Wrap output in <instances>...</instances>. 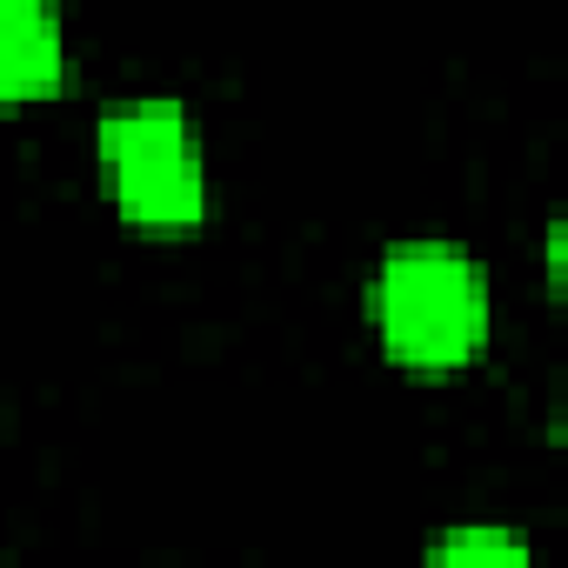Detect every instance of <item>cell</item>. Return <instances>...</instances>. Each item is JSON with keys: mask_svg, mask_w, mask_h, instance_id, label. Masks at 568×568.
<instances>
[{"mask_svg": "<svg viewBox=\"0 0 568 568\" xmlns=\"http://www.w3.org/2000/svg\"><path fill=\"white\" fill-rule=\"evenodd\" d=\"M528 555V541L515 535V528H455V535H442L435 541V561H521Z\"/></svg>", "mask_w": 568, "mask_h": 568, "instance_id": "277c9868", "label": "cell"}, {"mask_svg": "<svg viewBox=\"0 0 568 568\" xmlns=\"http://www.w3.org/2000/svg\"><path fill=\"white\" fill-rule=\"evenodd\" d=\"M101 174L114 187V207L134 227H194L207 207V168L194 114L174 94H134L114 101L94 128Z\"/></svg>", "mask_w": 568, "mask_h": 568, "instance_id": "7a4b0ae2", "label": "cell"}, {"mask_svg": "<svg viewBox=\"0 0 568 568\" xmlns=\"http://www.w3.org/2000/svg\"><path fill=\"white\" fill-rule=\"evenodd\" d=\"M368 308L395 362L408 368H462L481 355L495 302L488 267L455 241H395L375 261Z\"/></svg>", "mask_w": 568, "mask_h": 568, "instance_id": "6da1fadb", "label": "cell"}, {"mask_svg": "<svg viewBox=\"0 0 568 568\" xmlns=\"http://www.w3.org/2000/svg\"><path fill=\"white\" fill-rule=\"evenodd\" d=\"M68 74L61 0H0V101L54 94Z\"/></svg>", "mask_w": 568, "mask_h": 568, "instance_id": "3957f363", "label": "cell"}]
</instances>
